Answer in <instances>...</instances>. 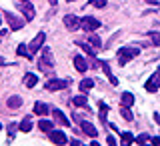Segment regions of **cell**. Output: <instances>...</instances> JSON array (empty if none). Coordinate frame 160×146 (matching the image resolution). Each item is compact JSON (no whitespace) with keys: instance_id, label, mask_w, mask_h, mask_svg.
<instances>
[{"instance_id":"obj_27","label":"cell","mask_w":160,"mask_h":146,"mask_svg":"<svg viewBox=\"0 0 160 146\" xmlns=\"http://www.w3.org/2000/svg\"><path fill=\"white\" fill-rule=\"evenodd\" d=\"M90 44H92V46L96 48V50H98V48H102V42H100V38L96 36V34H90Z\"/></svg>"},{"instance_id":"obj_12","label":"cell","mask_w":160,"mask_h":146,"mask_svg":"<svg viewBox=\"0 0 160 146\" xmlns=\"http://www.w3.org/2000/svg\"><path fill=\"white\" fill-rule=\"evenodd\" d=\"M52 116H54V120L60 124V126H68V118L64 116L60 110H56V108H52Z\"/></svg>"},{"instance_id":"obj_16","label":"cell","mask_w":160,"mask_h":146,"mask_svg":"<svg viewBox=\"0 0 160 146\" xmlns=\"http://www.w3.org/2000/svg\"><path fill=\"white\" fill-rule=\"evenodd\" d=\"M38 128L42 130V132L50 134V132H52V130H54V124L50 122V120H40V122H38Z\"/></svg>"},{"instance_id":"obj_20","label":"cell","mask_w":160,"mask_h":146,"mask_svg":"<svg viewBox=\"0 0 160 146\" xmlns=\"http://www.w3.org/2000/svg\"><path fill=\"white\" fill-rule=\"evenodd\" d=\"M20 130H22V132H30V130H32V118H30V116L22 118V122H20Z\"/></svg>"},{"instance_id":"obj_18","label":"cell","mask_w":160,"mask_h":146,"mask_svg":"<svg viewBox=\"0 0 160 146\" xmlns=\"http://www.w3.org/2000/svg\"><path fill=\"white\" fill-rule=\"evenodd\" d=\"M16 54H18V56H26L28 60H32V56H34V54H30V50H28L26 44H20V46L16 48Z\"/></svg>"},{"instance_id":"obj_38","label":"cell","mask_w":160,"mask_h":146,"mask_svg":"<svg viewBox=\"0 0 160 146\" xmlns=\"http://www.w3.org/2000/svg\"><path fill=\"white\" fill-rule=\"evenodd\" d=\"M0 128H2V124H0Z\"/></svg>"},{"instance_id":"obj_11","label":"cell","mask_w":160,"mask_h":146,"mask_svg":"<svg viewBox=\"0 0 160 146\" xmlns=\"http://www.w3.org/2000/svg\"><path fill=\"white\" fill-rule=\"evenodd\" d=\"M74 68H76L78 72H86V70H88L86 58H82L80 54H78V56H74Z\"/></svg>"},{"instance_id":"obj_31","label":"cell","mask_w":160,"mask_h":146,"mask_svg":"<svg viewBox=\"0 0 160 146\" xmlns=\"http://www.w3.org/2000/svg\"><path fill=\"white\" fill-rule=\"evenodd\" d=\"M146 140H148V134H140V136H138L136 140H134V142H138V144H144Z\"/></svg>"},{"instance_id":"obj_8","label":"cell","mask_w":160,"mask_h":146,"mask_svg":"<svg viewBox=\"0 0 160 146\" xmlns=\"http://www.w3.org/2000/svg\"><path fill=\"white\" fill-rule=\"evenodd\" d=\"M144 88H146L148 92H156V90L160 88V72H156V74H154V76L150 78L146 84H144Z\"/></svg>"},{"instance_id":"obj_30","label":"cell","mask_w":160,"mask_h":146,"mask_svg":"<svg viewBox=\"0 0 160 146\" xmlns=\"http://www.w3.org/2000/svg\"><path fill=\"white\" fill-rule=\"evenodd\" d=\"M90 4L96 6V8H104V6H106V0H90Z\"/></svg>"},{"instance_id":"obj_2","label":"cell","mask_w":160,"mask_h":146,"mask_svg":"<svg viewBox=\"0 0 160 146\" xmlns=\"http://www.w3.org/2000/svg\"><path fill=\"white\" fill-rule=\"evenodd\" d=\"M38 66H40V70H42V72H48V70H52L54 62H52V52H50L48 48L42 50V58H40Z\"/></svg>"},{"instance_id":"obj_35","label":"cell","mask_w":160,"mask_h":146,"mask_svg":"<svg viewBox=\"0 0 160 146\" xmlns=\"http://www.w3.org/2000/svg\"><path fill=\"white\" fill-rule=\"evenodd\" d=\"M146 2H150V4H158V0H146Z\"/></svg>"},{"instance_id":"obj_22","label":"cell","mask_w":160,"mask_h":146,"mask_svg":"<svg viewBox=\"0 0 160 146\" xmlns=\"http://www.w3.org/2000/svg\"><path fill=\"white\" fill-rule=\"evenodd\" d=\"M92 86H94V80L92 78H84L82 82H80V90H82V92H88Z\"/></svg>"},{"instance_id":"obj_13","label":"cell","mask_w":160,"mask_h":146,"mask_svg":"<svg viewBox=\"0 0 160 146\" xmlns=\"http://www.w3.org/2000/svg\"><path fill=\"white\" fill-rule=\"evenodd\" d=\"M82 130H84V134H88L90 138H94V136H98V130L94 124H90V122H82Z\"/></svg>"},{"instance_id":"obj_14","label":"cell","mask_w":160,"mask_h":146,"mask_svg":"<svg viewBox=\"0 0 160 146\" xmlns=\"http://www.w3.org/2000/svg\"><path fill=\"white\" fill-rule=\"evenodd\" d=\"M18 8L22 10L24 14H26V18H28V20H32V18H34V8L30 6V4H26V0H24V2H20V4H18Z\"/></svg>"},{"instance_id":"obj_19","label":"cell","mask_w":160,"mask_h":146,"mask_svg":"<svg viewBox=\"0 0 160 146\" xmlns=\"http://www.w3.org/2000/svg\"><path fill=\"white\" fill-rule=\"evenodd\" d=\"M120 102H122V106H132V104H134V96H132V94H130V92H124L122 94V98H120Z\"/></svg>"},{"instance_id":"obj_34","label":"cell","mask_w":160,"mask_h":146,"mask_svg":"<svg viewBox=\"0 0 160 146\" xmlns=\"http://www.w3.org/2000/svg\"><path fill=\"white\" fill-rule=\"evenodd\" d=\"M152 144H156V146H160V138H152Z\"/></svg>"},{"instance_id":"obj_29","label":"cell","mask_w":160,"mask_h":146,"mask_svg":"<svg viewBox=\"0 0 160 146\" xmlns=\"http://www.w3.org/2000/svg\"><path fill=\"white\" fill-rule=\"evenodd\" d=\"M150 38H152L154 46H160V32H150Z\"/></svg>"},{"instance_id":"obj_5","label":"cell","mask_w":160,"mask_h":146,"mask_svg":"<svg viewBox=\"0 0 160 146\" xmlns=\"http://www.w3.org/2000/svg\"><path fill=\"white\" fill-rule=\"evenodd\" d=\"M44 40H46V34L44 32H38L36 34V38L30 42V46H28V50H30V54H36L40 48H42V44H44Z\"/></svg>"},{"instance_id":"obj_4","label":"cell","mask_w":160,"mask_h":146,"mask_svg":"<svg viewBox=\"0 0 160 146\" xmlns=\"http://www.w3.org/2000/svg\"><path fill=\"white\" fill-rule=\"evenodd\" d=\"M66 84H68V80H62V78H50L48 82H46V90H48V92H56V90L66 88Z\"/></svg>"},{"instance_id":"obj_10","label":"cell","mask_w":160,"mask_h":146,"mask_svg":"<svg viewBox=\"0 0 160 146\" xmlns=\"http://www.w3.org/2000/svg\"><path fill=\"white\" fill-rule=\"evenodd\" d=\"M102 70H104V74H106V78H108V82L112 84V86H116L118 84V80L114 78V74H112V70H110V64L106 62V60H102Z\"/></svg>"},{"instance_id":"obj_26","label":"cell","mask_w":160,"mask_h":146,"mask_svg":"<svg viewBox=\"0 0 160 146\" xmlns=\"http://www.w3.org/2000/svg\"><path fill=\"white\" fill-rule=\"evenodd\" d=\"M98 106H100V120H102V122H106V114H108V106H106V104H104V102H100Z\"/></svg>"},{"instance_id":"obj_15","label":"cell","mask_w":160,"mask_h":146,"mask_svg":"<svg viewBox=\"0 0 160 146\" xmlns=\"http://www.w3.org/2000/svg\"><path fill=\"white\" fill-rule=\"evenodd\" d=\"M36 84H38L36 74H26V76H24V86H26V88H34Z\"/></svg>"},{"instance_id":"obj_23","label":"cell","mask_w":160,"mask_h":146,"mask_svg":"<svg viewBox=\"0 0 160 146\" xmlns=\"http://www.w3.org/2000/svg\"><path fill=\"white\" fill-rule=\"evenodd\" d=\"M78 46L82 48V50H84V52H86V54H90V56H96V48H92V46H90V44H84V42H80Z\"/></svg>"},{"instance_id":"obj_7","label":"cell","mask_w":160,"mask_h":146,"mask_svg":"<svg viewBox=\"0 0 160 146\" xmlns=\"http://www.w3.org/2000/svg\"><path fill=\"white\" fill-rule=\"evenodd\" d=\"M64 26H66L68 30L80 28V18H76L74 14H66V16H64Z\"/></svg>"},{"instance_id":"obj_3","label":"cell","mask_w":160,"mask_h":146,"mask_svg":"<svg viewBox=\"0 0 160 146\" xmlns=\"http://www.w3.org/2000/svg\"><path fill=\"white\" fill-rule=\"evenodd\" d=\"M100 26V22L96 18H92V16H84V18H80V28L82 30H86V32H92V30H96Z\"/></svg>"},{"instance_id":"obj_32","label":"cell","mask_w":160,"mask_h":146,"mask_svg":"<svg viewBox=\"0 0 160 146\" xmlns=\"http://www.w3.org/2000/svg\"><path fill=\"white\" fill-rule=\"evenodd\" d=\"M106 142H108V144H110V146H114V144H116V140H114V138H112V136H108V140H106Z\"/></svg>"},{"instance_id":"obj_36","label":"cell","mask_w":160,"mask_h":146,"mask_svg":"<svg viewBox=\"0 0 160 146\" xmlns=\"http://www.w3.org/2000/svg\"><path fill=\"white\" fill-rule=\"evenodd\" d=\"M50 4H56V0H50Z\"/></svg>"},{"instance_id":"obj_6","label":"cell","mask_w":160,"mask_h":146,"mask_svg":"<svg viewBox=\"0 0 160 146\" xmlns=\"http://www.w3.org/2000/svg\"><path fill=\"white\" fill-rule=\"evenodd\" d=\"M4 16H6L8 20V24H10V30H20L24 26V20H20L18 16H14V14H10V12H2Z\"/></svg>"},{"instance_id":"obj_24","label":"cell","mask_w":160,"mask_h":146,"mask_svg":"<svg viewBox=\"0 0 160 146\" xmlns=\"http://www.w3.org/2000/svg\"><path fill=\"white\" fill-rule=\"evenodd\" d=\"M134 140H136V138H134L130 132H122V144H124V146H128V144H134Z\"/></svg>"},{"instance_id":"obj_25","label":"cell","mask_w":160,"mask_h":146,"mask_svg":"<svg viewBox=\"0 0 160 146\" xmlns=\"http://www.w3.org/2000/svg\"><path fill=\"white\" fill-rule=\"evenodd\" d=\"M74 104H76V106H82V108H86V110H88L86 96H76V98H74Z\"/></svg>"},{"instance_id":"obj_33","label":"cell","mask_w":160,"mask_h":146,"mask_svg":"<svg viewBox=\"0 0 160 146\" xmlns=\"http://www.w3.org/2000/svg\"><path fill=\"white\" fill-rule=\"evenodd\" d=\"M68 144H72V146H80V142H78V140L76 138H74V140H70V142Z\"/></svg>"},{"instance_id":"obj_21","label":"cell","mask_w":160,"mask_h":146,"mask_svg":"<svg viewBox=\"0 0 160 146\" xmlns=\"http://www.w3.org/2000/svg\"><path fill=\"white\" fill-rule=\"evenodd\" d=\"M22 106V98L20 96H10L8 98V108H20Z\"/></svg>"},{"instance_id":"obj_37","label":"cell","mask_w":160,"mask_h":146,"mask_svg":"<svg viewBox=\"0 0 160 146\" xmlns=\"http://www.w3.org/2000/svg\"><path fill=\"white\" fill-rule=\"evenodd\" d=\"M68 2H74V0H68Z\"/></svg>"},{"instance_id":"obj_9","label":"cell","mask_w":160,"mask_h":146,"mask_svg":"<svg viewBox=\"0 0 160 146\" xmlns=\"http://www.w3.org/2000/svg\"><path fill=\"white\" fill-rule=\"evenodd\" d=\"M50 140H52L54 144H66V134H64V130H52L50 132Z\"/></svg>"},{"instance_id":"obj_1","label":"cell","mask_w":160,"mask_h":146,"mask_svg":"<svg viewBox=\"0 0 160 146\" xmlns=\"http://www.w3.org/2000/svg\"><path fill=\"white\" fill-rule=\"evenodd\" d=\"M140 54V48H136V46H130V48H120L118 50V64H126L128 60H132V58H136Z\"/></svg>"},{"instance_id":"obj_17","label":"cell","mask_w":160,"mask_h":146,"mask_svg":"<svg viewBox=\"0 0 160 146\" xmlns=\"http://www.w3.org/2000/svg\"><path fill=\"white\" fill-rule=\"evenodd\" d=\"M48 110H50V108H48L44 102H36V104H34V112L40 114V116H46V114H48Z\"/></svg>"},{"instance_id":"obj_28","label":"cell","mask_w":160,"mask_h":146,"mask_svg":"<svg viewBox=\"0 0 160 146\" xmlns=\"http://www.w3.org/2000/svg\"><path fill=\"white\" fill-rule=\"evenodd\" d=\"M120 114H122V118H124V120H128V122L132 120V112L128 110V106H122V110H120Z\"/></svg>"}]
</instances>
